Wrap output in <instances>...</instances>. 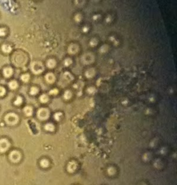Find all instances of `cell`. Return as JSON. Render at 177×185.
Listing matches in <instances>:
<instances>
[{"instance_id": "cell-1", "label": "cell", "mask_w": 177, "mask_h": 185, "mask_svg": "<svg viewBox=\"0 0 177 185\" xmlns=\"http://www.w3.org/2000/svg\"><path fill=\"white\" fill-rule=\"evenodd\" d=\"M4 120H5L6 123L8 124V125H15L16 124L17 122H18V117L16 115L15 113H8L4 117Z\"/></svg>"}, {"instance_id": "cell-2", "label": "cell", "mask_w": 177, "mask_h": 185, "mask_svg": "<svg viewBox=\"0 0 177 185\" xmlns=\"http://www.w3.org/2000/svg\"><path fill=\"white\" fill-rule=\"evenodd\" d=\"M10 147V142L6 138H2L0 140V152L4 153L7 151Z\"/></svg>"}, {"instance_id": "cell-3", "label": "cell", "mask_w": 177, "mask_h": 185, "mask_svg": "<svg viewBox=\"0 0 177 185\" xmlns=\"http://www.w3.org/2000/svg\"><path fill=\"white\" fill-rule=\"evenodd\" d=\"M31 70L35 74H39L43 71V66L41 63L33 62L31 64Z\"/></svg>"}, {"instance_id": "cell-4", "label": "cell", "mask_w": 177, "mask_h": 185, "mask_svg": "<svg viewBox=\"0 0 177 185\" xmlns=\"http://www.w3.org/2000/svg\"><path fill=\"white\" fill-rule=\"evenodd\" d=\"M9 158L13 162H17L20 160L21 155L17 151H13L9 155Z\"/></svg>"}, {"instance_id": "cell-5", "label": "cell", "mask_w": 177, "mask_h": 185, "mask_svg": "<svg viewBox=\"0 0 177 185\" xmlns=\"http://www.w3.org/2000/svg\"><path fill=\"white\" fill-rule=\"evenodd\" d=\"M3 73L6 77H10L13 74V69L11 67H6L3 70Z\"/></svg>"}, {"instance_id": "cell-6", "label": "cell", "mask_w": 177, "mask_h": 185, "mask_svg": "<svg viewBox=\"0 0 177 185\" xmlns=\"http://www.w3.org/2000/svg\"><path fill=\"white\" fill-rule=\"evenodd\" d=\"M2 51L4 52H5V53H8V52H10L12 50V48L10 45L8 44H4L2 45Z\"/></svg>"}, {"instance_id": "cell-7", "label": "cell", "mask_w": 177, "mask_h": 185, "mask_svg": "<svg viewBox=\"0 0 177 185\" xmlns=\"http://www.w3.org/2000/svg\"><path fill=\"white\" fill-rule=\"evenodd\" d=\"M54 79H55V77H54V75H53L52 73H48L46 75V80L49 82H53Z\"/></svg>"}, {"instance_id": "cell-8", "label": "cell", "mask_w": 177, "mask_h": 185, "mask_svg": "<svg viewBox=\"0 0 177 185\" xmlns=\"http://www.w3.org/2000/svg\"><path fill=\"white\" fill-rule=\"evenodd\" d=\"M8 86H9V88L12 90H14V89H16L17 88V86H18V84L17 83V82L16 81H11L9 82L8 84Z\"/></svg>"}, {"instance_id": "cell-9", "label": "cell", "mask_w": 177, "mask_h": 185, "mask_svg": "<svg viewBox=\"0 0 177 185\" xmlns=\"http://www.w3.org/2000/svg\"><path fill=\"white\" fill-rule=\"evenodd\" d=\"M24 113L26 115H31L32 114V108L30 107H26L24 108Z\"/></svg>"}, {"instance_id": "cell-10", "label": "cell", "mask_w": 177, "mask_h": 185, "mask_svg": "<svg viewBox=\"0 0 177 185\" xmlns=\"http://www.w3.org/2000/svg\"><path fill=\"white\" fill-rule=\"evenodd\" d=\"M55 65V60H49L47 62V66L49 68H53Z\"/></svg>"}, {"instance_id": "cell-11", "label": "cell", "mask_w": 177, "mask_h": 185, "mask_svg": "<svg viewBox=\"0 0 177 185\" xmlns=\"http://www.w3.org/2000/svg\"><path fill=\"white\" fill-rule=\"evenodd\" d=\"M29 78H30V76H29V74H28V73L23 74V75L21 76V80L23 82H26L29 81Z\"/></svg>"}, {"instance_id": "cell-12", "label": "cell", "mask_w": 177, "mask_h": 185, "mask_svg": "<svg viewBox=\"0 0 177 185\" xmlns=\"http://www.w3.org/2000/svg\"><path fill=\"white\" fill-rule=\"evenodd\" d=\"M21 102H22V98L20 96H18L17 97V99L14 102V104L15 105H19V104H21Z\"/></svg>"}, {"instance_id": "cell-13", "label": "cell", "mask_w": 177, "mask_h": 185, "mask_svg": "<svg viewBox=\"0 0 177 185\" xmlns=\"http://www.w3.org/2000/svg\"><path fill=\"white\" fill-rule=\"evenodd\" d=\"M37 92H38V89H37L36 87H32L31 89V91H30V93L32 95H33L37 93Z\"/></svg>"}, {"instance_id": "cell-14", "label": "cell", "mask_w": 177, "mask_h": 185, "mask_svg": "<svg viewBox=\"0 0 177 185\" xmlns=\"http://www.w3.org/2000/svg\"><path fill=\"white\" fill-rule=\"evenodd\" d=\"M48 100V97L46 95H42L40 96V101L42 102H46Z\"/></svg>"}, {"instance_id": "cell-15", "label": "cell", "mask_w": 177, "mask_h": 185, "mask_svg": "<svg viewBox=\"0 0 177 185\" xmlns=\"http://www.w3.org/2000/svg\"><path fill=\"white\" fill-rule=\"evenodd\" d=\"M6 93V89L3 86H0V96L4 95Z\"/></svg>"}, {"instance_id": "cell-16", "label": "cell", "mask_w": 177, "mask_h": 185, "mask_svg": "<svg viewBox=\"0 0 177 185\" xmlns=\"http://www.w3.org/2000/svg\"><path fill=\"white\" fill-rule=\"evenodd\" d=\"M6 31L4 28H0V36H5Z\"/></svg>"}, {"instance_id": "cell-17", "label": "cell", "mask_w": 177, "mask_h": 185, "mask_svg": "<svg viewBox=\"0 0 177 185\" xmlns=\"http://www.w3.org/2000/svg\"><path fill=\"white\" fill-rule=\"evenodd\" d=\"M71 96V92L70 91H66L65 92V93H64V97H65V98H67H67H70Z\"/></svg>"}]
</instances>
